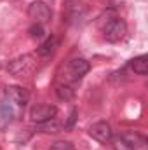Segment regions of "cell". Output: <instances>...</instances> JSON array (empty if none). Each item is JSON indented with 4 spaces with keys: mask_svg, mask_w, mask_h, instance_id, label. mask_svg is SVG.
<instances>
[{
    "mask_svg": "<svg viewBox=\"0 0 148 150\" xmlns=\"http://www.w3.org/2000/svg\"><path fill=\"white\" fill-rule=\"evenodd\" d=\"M127 33V25L124 19L120 18H113L110 21H106V25L103 26V35L108 42H120Z\"/></svg>",
    "mask_w": 148,
    "mask_h": 150,
    "instance_id": "obj_1",
    "label": "cell"
},
{
    "mask_svg": "<svg viewBox=\"0 0 148 150\" xmlns=\"http://www.w3.org/2000/svg\"><path fill=\"white\" fill-rule=\"evenodd\" d=\"M35 56L33 54H23L16 59H12L9 65H7V70L9 74L16 75V77H21V75H28L33 68H35Z\"/></svg>",
    "mask_w": 148,
    "mask_h": 150,
    "instance_id": "obj_2",
    "label": "cell"
},
{
    "mask_svg": "<svg viewBox=\"0 0 148 150\" xmlns=\"http://www.w3.org/2000/svg\"><path fill=\"white\" fill-rule=\"evenodd\" d=\"M56 115H58V108L54 105H49V103H38V105H33L30 108V120L35 124L45 122Z\"/></svg>",
    "mask_w": 148,
    "mask_h": 150,
    "instance_id": "obj_3",
    "label": "cell"
},
{
    "mask_svg": "<svg viewBox=\"0 0 148 150\" xmlns=\"http://www.w3.org/2000/svg\"><path fill=\"white\" fill-rule=\"evenodd\" d=\"M28 16H30L35 23H38V25H45V23L51 21L52 11H51V7H49L47 4H44V2H33V4H30V7H28Z\"/></svg>",
    "mask_w": 148,
    "mask_h": 150,
    "instance_id": "obj_4",
    "label": "cell"
},
{
    "mask_svg": "<svg viewBox=\"0 0 148 150\" xmlns=\"http://www.w3.org/2000/svg\"><path fill=\"white\" fill-rule=\"evenodd\" d=\"M89 134L99 142V143H108L113 136V131H111L110 124L105 122V120H99V122H94L91 127H89Z\"/></svg>",
    "mask_w": 148,
    "mask_h": 150,
    "instance_id": "obj_5",
    "label": "cell"
},
{
    "mask_svg": "<svg viewBox=\"0 0 148 150\" xmlns=\"http://www.w3.org/2000/svg\"><path fill=\"white\" fill-rule=\"evenodd\" d=\"M89 68H91V65H89L87 59H84V58H75V59H72V61L68 63V67H66L68 79H70V80H80L84 75L89 72Z\"/></svg>",
    "mask_w": 148,
    "mask_h": 150,
    "instance_id": "obj_6",
    "label": "cell"
},
{
    "mask_svg": "<svg viewBox=\"0 0 148 150\" xmlns=\"http://www.w3.org/2000/svg\"><path fill=\"white\" fill-rule=\"evenodd\" d=\"M5 98L18 107H25L30 100V93L19 86H9V87H5Z\"/></svg>",
    "mask_w": 148,
    "mask_h": 150,
    "instance_id": "obj_7",
    "label": "cell"
},
{
    "mask_svg": "<svg viewBox=\"0 0 148 150\" xmlns=\"http://www.w3.org/2000/svg\"><path fill=\"white\" fill-rule=\"evenodd\" d=\"M14 119V108H12V103L4 98L2 103H0V129L4 131Z\"/></svg>",
    "mask_w": 148,
    "mask_h": 150,
    "instance_id": "obj_8",
    "label": "cell"
},
{
    "mask_svg": "<svg viewBox=\"0 0 148 150\" xmlns=\"http://www.w3.org/2000/svg\"><path fill=\"white\" fill-rule=\"evenodd\" d=\"M129 68L138 75H147L148 74V56L141 54V56L131 59L129 61Z\"/></svg>",
    "mask_w": 148,
    "mask_h": 150,
    "instance_id": "obj_9",
    "label": "cell"
},
{
    "mask_svg": "<svg viewBox=\"0 0 148 150\" xmlns=\"http://www.w3.org/2000/svg\"><path fill=\"white\" fill-rule=\"evenodd\" d=\"M37 129H38V131H42V133L56 134V133H61L63 124H61V122H58V120H56V117H52V119H49V120H45V122L37 124Z\"/></svg>",
    "mask_w": 148,
    "mask_h": 150,
    "instance_id": "obj_10",
    "label": "cell"
},
{
    "mask_svg": "<svg viewBox=\"0 0 148 150\" xmlns=\"http://www.w3.org/2000/svg\"><path fill=\"white\" fill-rule=\"evenodd\" d=\"M59 45V42H58V38L56 37H51L47 38L40 47L37 49V54L38 56H42V58H47V56H51L54 51H56V47Z\"/></svg>",
    "mask_w": 148,
    "mask_h": 150,
    "instance_id": "obj_11",
    "label": "cell"
},
{
    "mask_svg": "<svg viewBox=\"0 0 148 150\" xmlns=\"http://www.w3.org/2000/svg\"><path fill=\"white\" fill-rule=\"evenodd\" d=\"M56 96L61 101H72L75 98V93L68 84H59V86H56Z\"/></svg>",
    "mask_w": 148,
    "mask_h": 150,
    "instance_id": "obj_12",
    "label": "cell"
},
{
    "mask_svg": "<svg viewBox=\"0 0 148 150\" xmlns=\"http://www.w3.org/2000/svg\"><path fill=\"white\" fill-rule=\"evenodd\" d=\"M122 136L125 138V142L129 143V147L132 150L140 149L141 145H145V140L138 134V133H134V131H127V133H122Z\"/></svg>",
    "mask_w": 148,
    "mask_h": 150,
    "instance_id": "obj_13",
    "label": "cell"
},
{
    "mask_svg": "<svg viewBox=\"0 0 148 150\" xmlns=\"http://www.w3.org/2000/svg\"><path fill=\"white\" fill-rule=\"evenodd\" d=\"M111 147L113 150H132L129 147V143L125 142V138L122 136V134H117V136H111Z\"/></svg>",
    "mask_w": 148,
    "mask_h": 150,
    "instance_id": "obj_14",
    "label": "cell"
},
{
    "mask_svg": "<svg viewBox=\"0 0 148 150\" xmlns=\"http://www.w3.org/2000/svg\"><path fill=\"white\" fill-rule=\"evenodd\" d=\"M28 33H30V37H32V38H35V40H40V38H44V35H45L44 25H38V23L32 25V26L28 28Z\"/></svg>",
    "mask_w": 148,
    "mask_h": 150,
    "instance_id": "obj_15",
    "label": "cell"
},
{
    "mask_svg": "<svg viewBox=\"0 0 148 150\" xmlns=\"http://www.w3.org/2000/svg\"><path fill=\"white\" fill-rule=\"evenodd\" d=\"M51 150H75L72 142H54L51 145Z\"/></svg>",
    "mask_w": 148,
    "mask_h": 150,
    "instance_id": "obj_16",
    "label": "cell"
},
{
    "mask_svg": "<svg viewBox=\"0 0 148 150\" xmlns=\"http://www.w3.org/2000/svg\"><path fill=\"white\" fill-rule=\"evenodd\" d=\"M75 117H77V110H72V115H70V120H68V124H65V129H70V127L73 126Z\"/></svg>",
    "mask_w": 148,
    "mask_h": 150,
    "instance_id": "obj_17",
    "label": "cell"
}]
</instances>
